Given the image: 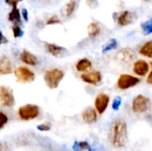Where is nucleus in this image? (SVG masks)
Instances as JSON below:
<instances>
[{
	"mask_svg": "<svg viewBox=\"0 0 152 151\" xmlns=\"http://www.w3.org/2000/svg\"><path fill=\"white\" fill-rule=\"evenodd\" d=\"M82 118L88 125H92V124L95 123L97 121V111H96V109H92V108L86 109L82 113Z\"/></svg>",
	"mask_w": 152,
	"mask_h": 151,
	"instance_id": "12",
	"label": "nucleus"
},
{
	"mask_svg": "<svg viewBox=\"0 0 152 151\" xmlns=\"http://www.w3.org/2000/svg\"><path fill=\"white\" fill-rule=\"evenodd\" d=\"M20 61L29 66H36L37 64V57L32 54L31 53H29L28 51H23L20 55Z\"/></svg>",
	"mask_w": 152,
	"mask_h": 151,
	"instance_id": "14",
	"label": "nucleus"
},
{
	"mask_svg": "<svg viewBox=\"0 0 152 151\" xmlns=\"http://www.w3.org/2000/svg\"><path fill=\"white\" fill-rule=\"evenodd\" d=\"M45 49L51 55L54 57H58L65 52V48L56 45L54 44H48V43L45 44Z\"/></svg>",
	"mask_w": 152,
	"mask_h": 151,
	"instance_id": "15",
	"label": "nucleus"
},
{
	"mask_svg": "<svg viewBox=\"0 0 152 151\" xmlns=\"http://www.w3.org/2000/svg\"><path fill=\"white\" fill-rule=\"evenodd\" d=\"M12 35H13V36H14L15 38H18V37L22 36L23 31H22V29L20 28V27L19 25L14 24V25L12 26Z\"/></svg>",
	"mask_w": 152,
	"mask_h": 151,
	"instance_id": "23",
	"label": "nucleus"
},
{
	"mask_svg": "<svg viewBox=\"0 0 152 151\" xmlns=\"http://www.w3.org/2000/svg\"><path fill=\"white\" fill-rule=\"evenodd\" d=\"M134 14L129 11H125L119 14L118 18V23L119 26L125 27L131 24L134 21Z\"/></svg>",
	"mask_w": 152,
	"mask_h": 151,
	"instance_id": "11",
	"label": "nucleus"
},
{
	"mask_svg": "<svg viewBox=\"0 0 152 151\" xmlns=\"http://www.w3.org/2000/svg\"><path fill=\"white\" fill-rule=\"evenodd\" d=\"M12 72V66L10 59L7 56H2L0 58V74L9 75Z\"/></svg>",
	"mask_w": 152,
	"mask_h": 151,
	"instance_id": "13",
	"label": "nucleus"
},
{
	"mask_svg": "<svg viewBox=\"0 0 152 151\" xmlns=\"http://www.w3.org/2000/svg\"><path fill=\"white\" fill-rule=\"evenodd\" d=\"M0 151H7V145L5 143L0 142Z\"/></svg>",
	"mask_w": 152,
	"mask_h": 151,
	"instance_id": "33",
	"label": "nucleus"
},
{
	"mask_svg": "<svg viewBox=\"0 0 152 151\" xmlns=\"http://www.w3.org/2000/svg\"><path fill=\"white\" fill-rule=\"evenodd\" d=\"M151 66H152V61H151Z\"/></svg>",
	"mask_w": 152,
	"mask_h": 151,
	"instance_id": "36",
	"label": "nucleus"
},
{
	"mask_svg": "<svg viewBox=\"0 0 152 151\" xmlns=\"http://www.w3.org/2000/svg\"><path fill=\"white\" fill-rule=\"evenodd\" d=\"M58 23H61V20L57 15H53L46 20V25H53Z\"/></svg>",
	"mask_w": 152,
	"mask_h": 151,
	"instance_id": "26",
	"label": "nucleus"
},
{
	"mask_svg": "<svg viewBox=\"0 0 152 151\" xmlns=\"http://www.w3.org/2000/svg\"><path fill=\"white\" fill-rule=\"evenodd\" d=\"M64 77V72L60 69H52L45 73L44 80L45 85L50 89H56L62 78Z\"/></svg>",
	"mask_w": 152,
	"mask_h": 151,
	"instance_id": "2",
	"label": "nucleus"
},
{
	"mask_svg": "<svg viewBox=\"0 0 152 151\" xmlns=\"http://www.w3.org/2000/svg\"><path fill=\"white\" fill-rule=\"evenodd\" d=\"M147 82H148V84H150V85H152V71H151V72H150V74H149V76H148V78H147Z\"/></svg>",
	"mask_w": 152,
	"mask_h": 151,
	"instance_id": "34",
	"label": "nucleus"
},
{
	"mask_svg": "<svg viewBox=\"0 0 152 151\" xmlns=\"http://www.w3.org/2000/svg\"><path fill=\"white\" fill-rule=\"evenodd\" d=\"M117 45H118L117 40H116V39H111V40H110V41L105 44V46L102 48V52H103V53H106V52H108V51L116 49Z\"/></svg>",
	"mask_w": 152,
	"mask_h": 151,
	"instance_id": "22",
	"label": "nucleus"
},
{
	"mask_svg": "<svg viewBox=\"0 0 152 151\" xmlns=\"http://www.w3.org/2000/svg\"><path fill=\"white\" fill-rule=\"evenodd\" d=\"M73 150L75 151H81V150H90V146L86 142H76Z\"/></svg>",
	"mask_w": 152,
	"mask_h": 151,
	"instance_id": "20",
	"label": "nucleus"
},
{
	"mask_svg": "<svg viewBox=\"0 0 152 151\" xmlns=\"http://www.w3.org/2000/svg\"><path fill=\"white\" fill-rule=\"evenodd\" d=\"M142 30L146 34H151V33H152V19L150 20H147V21L143 22L142 24Z\"/></svg>",
	"mask_w": 152,
	"mask_h": 151,
	"instance_id": "24",
	"label": "nucleus"
},
{
	"mask_svg": "<svg viewBox=\"0 0 152 151\" xmlns=\"http://www.w3.org/2000/svg\"><path fill=\"white\" fill-rule=\"evenodd\" d=\"M127 125L126 122L121 118L116 119L112 125L111 130V142L116 148H122L127 142Z\"/></svg>",
	"mask_w": 152,
	"mask_h": 151,
	"instance_id": "1",
	"label": "nucleus"
},
{
	"mask_svg": "<svg viewBox=\"0 0 152 151\" xmlns=\"http://www.w3.org/2000/svg\"><path fill=\"white\" fill-rule=\"evenodd\" d=\"M121 102H122V101H121V98L120 97L115 98V100L113 101V103H112V109L114 110H118L119 109L120 105H121Z\"/></svg>",
	"mask_w": 152,
	"mask_h": 151,
	"instance_id": "27",
	"label": "nucleus"
},
{
	"mask_svg": "<svg viewBox=\"0 0 152 151\" xmlns=\"http://www.w3.org/2000/svg\"><path fill=\"white\" fill-rule=\"evenodd\" d=\"M140 53L145 57L152 58V41L146 42L140 49Z\"/></svg>",
	"mask_w": 152,
	"mask_h": 151,
	"instance_id": "19",
	"label": "nucleus"
},
{
	"mask_svg": "<svg viewBox=\"0 0 152 151\" xmlns=\"http://www.w3.org/2000/svg\"><path fill=\"white\" fill-rule=\"evenodd\" d=\"M22 0H5V3L7 4H9L10 6H12V7H16L17 6V4L20 3V2H21Z\"/></svg>",
	"mask_w": 152,
	"mask_h": 151,
	"instance_id": "29",
	"label": "nucleus"
},
{
	"mask_svg": "<svg viewBox=\"0 0 152 151\" xmlns=\"http://www.w3.org/2000/svg\"><path fill=\"white\" fill-rule=\"evenodd\" d=\"M15 99L12 91L6 86H0V104L4 107L11 108L14 105Z\"/></svg>",
	"mask_w": 152,
	"mask_h": 151,
	"instance_id": "7",
	"label": "nucleus"
},
{
	"mask_svg": "<svg viewBox=\"0 0 152 151\" xmlns=\"http://www.w3.org/2000/svg\"><path fill=\"white\" fill-rule=\"evenodd\" d=\"M144 1H149V0H144Z\"/></svg>",
	"mask_w": 152,
	"mask_h": 151,
	"instance_id": "35",
	"label": "nucleus"
},
{
	"mask_svg": "<svg viewBox=\"0 0 152 151\" xmlns=\"http://www.w3.org/2000/svg\"><path fill=\"white\" fill-rule=\"evenodd\" d=\"M87 5L91 8H95L97 6V0H87Z\"/></svg>",
	"mask_w": 152,
	"mask_h": 151,
	"instance_id": "30",
	"label": "nucleus"
},
{
	"mask_svg": "<svg viewBox=\"0 0 152 151\" xmlns=\"http://www.w3.org/2000/svg\"><path fill=\"white\" fill-rule=\"evenodd\" d=\"M81 79L86 84L96 85L102 81V74L100 71H92L81 75Z\"/></svg>",
	"mask_w": 152,
	"mask_h": 151,
	"instance_id": "9",
	"label": "nucleus"
},
{
	"mask_svg": "<svg viewBox=\"0 0 152 151\" xmlns=\"http://www.w3.org/2000/svg\"><path fill=\"white\" fill-rule=\"evenodd\" d=\"M133 71L140 77H144L149 72V64L143 60H139L134 64Z\"/></svg>",
	"mask_w": 152,
	"mask_h": 151,
	"instance_id": "10",
	"label": "nucleus"
},
{
	"mask_svg": "<svg viewBox=\"0 0 152 151\" xmlns=\"http://www.w3.org/2000/svg\"><path fill=\"white\" fill-rule=\"evenodd\" d=\"M139 83L140 79L138 77L127 74H123L118 77L117 85L120 90H127L131 87H134Z\"/></svg>",
	"mask_w": 152,
	"mask_h": 151,
	"instance_id": "5",
	"label": "nucleus"
},
{
	"mask_svg": "<svg viewBox=\"0 0 152 151\" xmlns=\"http://www.w3.org/2000/svg\"><path fill=\"white\" fill-rule=\"evenodd\" d=\"M101 32V27L96 22H92L88 26V36L92 38L99 36Z\"/></svg>",
	"mask_w": 152,
	"mask_h": 151,
	"instance_id": "18",
	"label": "nucleus"
},
{
	"mask_svg": "<svg viewBox=\"0 0 152 151\" xmlns=\"http://www.w3.org/2000/svg\"><path fill=\"white\" fill-rule=\"evenodd\" d=\"M109 103H110V97L107 94L105 93L99 94L94 101V106L96 111L99 114H103L107 109Z\"/></svg>",
	"mask_w": 152,
	"mask_h": 151,
	"instance_id": "8",
	"label": "nucleus"
},
{
	"mask_svg": "<svg viewBox=\"0 0 152 151\" xmlns=\"http://www.w3.org/2000/svg\"><path fill=\"white\" fill-rule=\"evenodd\" d=\"M21 16H22V18L24 19L25 21H28V11L25 8H23L21 10Z\"/></svg>",
	"mask_w": 152,
	"mask_h": 151,
	"instance_id": "31",
	"label": "nucleus"
},
{
	"mask_svg": "<svg viewBox=\"0 0 152 151\" xmlns=\"http://www.w3.org/2000/svg\"><path fill=\"white\" fill-rule=\"evenodd\" d=\"M76 1L75 0H70L67 5H66V16L69 17L71 16V14L74 12L75 9H76Z\"/></svg>",
	"mask_w": 152,
	"mask_h": 151,
	"instance_id": "21",
	"label": "nucleus"
},
{
	"mask_svg": "<svg viewBox=\"0 0 152 151\" xmlns=\"http://www.w3.org/2000/svg\"><path fill=\"white\" fill-rule=\"evenodd\" d=\"M92 67V62L90 60L84 58L79 60L76 64V69L78 72H85Z\"/></svg>",
	"mask_w": 152,
	"mask_h": 151,
	"instance_id": "17",
	"label": "nucleus"
},
{
	"mask_svg": "<svg viewBox=\"0 0 152 151\" xmlns=\"http://www.w3.org/2000/svg\"><path fill=\"white\" fill-rule=\"evenodd\" d=\"M150 107V100L144 95L139 94L137 95L132 104L133 111L135 113H144Z\"/></svg>",
	"mask_w": 152,
	"mask_h": 151,
	"instance_id": "6",
	"label": "nucleus"
},
{
	"mask_svg": "<svg viewBox=\"0 0 152 151\" xmlns=\"http://www.w3.org/2000/svg\"><path fill=\"white\" fill-rule=\"evenodd\" d=\"M17 81L21 84L31 83L35 80V74L27 67H19L14 70Z\"/></svg>",
	"mask_w": 152,
	"mask_h": 151,
	"instance_id": "4",
	"label": "nucleus"
},
{
	"mask_svg": "<svg viewBox=\"0 0 152 151\" xmlns=\"http://www.w3.org/2000/svg\"><path fill=\"white\" fill-rule=\"evenodd\" d=\"M39 112V108L37 105L33 104H26L20 107V109H18V115L20 118L23 121L35 119L38 117Z\"/></svg>",
	"mask_w": 152,
	"mask_h": 151,
	"instance_id": "3",
	"label": "nucleus"
},
{
	"mask_svg": "<svg viewBox=\"0 0 152 151\" xmlns=\"http://www.w3.org/2000/svg\"><path fill=\"white\" fill-rule=\"evenodd\" d=\"M8 20L14 23V24H20V20H21V16H20V10L16 7H12L11 12L8 14Z\"/></svg>",
	"mask_w": 152,
	"mask_h": 151,
	"instance_id": "16",
	"label": "nucleus"
},
{
	"mask_svg": "<svg viewBox=\"0 0 152 151\" xmlns=\"http://www.w3.org/2000/svg\"><path fill=\"white\" fill-rule=\"evenodd\" d=\"M8 42V39L4 36V34L2 33V31H0V45L3 44H5Z\"/></svg>",
	"mask_w": 152,
	"mask_h": 151,
	"instance_id": "32",
	"label": "nucleus"
},
{
	"mask_svg": "<svg viewBox=\"0 0 152 151\" xmlns=\"http://www.w3.org/2000/svg\"><path fill=\"white\" fill-rule=\"evenodd\" d=\"M51 129V125L49 124H41L37 125V130L41 132H48Z\"/></svg>",
	"mask_w": 152,
	"mask_h": 151,
	"instance_id": "28",
	"label": "nucleus"
},
{
	"mask_svg": "<svg viewBox=\"0 0 152 151\" xmlns=\"http://www.w3.org/2000/svg\"><path fill=\"white\" fill-rule=\"evenodd\" d=\"M8 122V117L5 113L0 111V129H2Z\"/></svg>",
	"mask_w": 152,
	"mask_h": 151,
	"instance_id": "25",
	"label": "nucleus"
}]
</instances>
